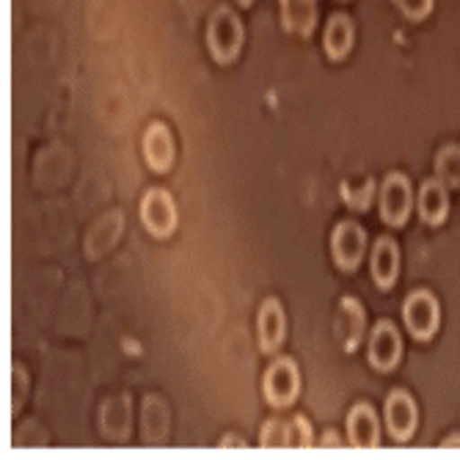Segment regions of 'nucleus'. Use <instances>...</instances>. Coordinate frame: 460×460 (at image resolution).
<instances>
[{
    "label": "nucleus",
    "instance_id": "obj_20",
    "mask_svg": "<svg viewBox=\"0 0 460 460\" xmlns=\"http://www.w3.org/2000/svg\"><path fill=\"white\" fill-rule=\"evenodd\" d=\"M314 444L312 438V428L304 416H296V420L289 422V447L292 449H309Z\"/></svg>",
    "mask_w": 460,
    "mask_h": 460
},
{
    "label": "nucleus",
    "instance_id": "obj_18",
    "mask_svg": "<svg viewBox=\"0 0 460 460\" xmlns=\"http://www.w3.org/2000/svg\"><path fill=\"white\" fill-rule=\"evenodd\" d=\"M436 177L447 188H460V146L449 144L436 155Z\"/></svg>",
    "mask_w": 460,
    "mask_h": 460
},
{
    "label": "nucleus",
    "instance_id": "obj_9",
    "mask_svg": "<svg viewBox=\"0 0 460 460\" xmlns=\"http://www.w3.org/2000/svg\"><path fill=\"white\" fill-rule=\"evenodd\" d=\"M144 157L152 165V172H169L174 163V141L165 124L155 121L149 124V130L144 133Z\"/></svg>",
    "mask_w": 460,
    "mask_h": 460
},
{
    "label": "nucleus",
    "instance_id": "obj_6",
    "mask_svg": "<svg viewBox=\"0 0 460 460\" xmlns=\"http://www.w3.org/2000/svg\"><path fill=\"white\" fill-rule=\"evenodd\" d=\"M331 248H333V262H337L342 270H356L364 260V248H367V234L358 224L345 221L333 229L331 237Z\"/></svg>",
    "mask_w": 460,
    "mask_h": 460
},
{
    "label": "nucleus",
    "instance_id": "obj_21",
    "mask_svg": "<svg viewBox=\"0 0 460 460\" xmlns=\"http://www.w3.org/2000/svg\"><path fill=\"white\" fill-rule=\"evenodd\" d=\"M433 4H436V0H394V6H397L408 20H413V22H420V20L430 17Z\"/></svg>",
    "mask_w": 460,
    "mask_h": 460
},
{
    "label": "nucleus",
    "instance_id": "obj_23",
    "mask_svg": "<svg viewBox=\"0 0 460 460\" xmlns=\"http://www.w3.org/2000/svg\"><path fill=\"white\" fill-rule=\"evenodd\" d=\"M320 447H340V438H333V436H325V438L320 441Z\"/></svg>",
    "mask_w": 460,
    "mask_h": 460
},
{
    "label": "nucleus",
    "instance_id": "obj_22",
    "mask_svg": "<svg viewBox=\"0 0 460 460\" xmlns=\"http://www.w3.org/2000/svg\"><path fill=\"white\" fill-rule=\"evenodd\" d=\"M25 386H28V378H25L22 367H14V402H12V408H14V411H20V405H22Z\"/></svg>",
    "mask_w": 460,
    "mask_h": 460
},
{
    "label": "nucleus",
    "instance_id": "obj_12",
    "mask_svg": "<svg viewBox=\"0 0 460 460\" xmlns=\"http://www.w3.org/2000/svg\"><path fill=\"white\" fill-rule=\"evenodd\" d=\"M333 331H337L342 348L348 353H353L356 345L364 337V309H361V304L356 298H342L340 312H337V325H333Z\"/></svg>",
    "mask_w": 460,
    "mask_h": 460
},
{
    "label": "nucleus",
    "instance_id": "obj_19",
    "mask_svg": "<svg viewBox=\"0 0 460 460\" xmlns=\"http://www.w3.org/2000/svg\"><path fill=\"white\" fill-rule=\"evenodd\" d=\"M260 444H262L265 449H284V447H289V425L281 422V420L265 422V425H262V438H260Z\"/></svg>",
    "mask_w": 460,
    "mask_h": 460
},
{
    "label": "nucleus",
    "instance_id": "obj_13",
    "mask_svg": "<svg viewBox=\"0 0 460 460\" xmlns=\"http://www.w3.org/2000/svg\"><path fill=\"white\" fill-rule=\"evenodd\" d=\"M447 213H449L447 185L438 177L422 182V188H420V216H422V221L430 226H438L447 221Z\"/></svg>",
    "mask_w": 460,
    "mask_h": 460
},
{
    "label": "nucleus",
    "instance_id": "obj_15",
    "mask_svg": "<svg viewBox=\"0 0 460 460\" xmlns=\"http://www.w3.org/2000/svg\"><path fill=\"white\" fill-rule=\"evenodd\" d=\"M284 309L276 298H268L260 309V345L265 353H276L284 342Z\"/></svg>",
    "mask_w": 460,
    "mask_h": 460
},
{
    "label": "nucleus",
    "instance_id": "obj_14",
    "mask_svg": "<svg viewBox=\"0 0 460 460\" xmlns=\"http://www.w3.org/2000/svg\"><path fill=\"white\" fill-rule=\"evenodd\" d=\"M281 25L296 36H312L317 25V0H281Z\"/></svg>",
    "mask_w": 460,
    "mask_h": 460
},
{
    "label": "nucleus",
    "instance_id": "obj_11",
    "mask_svg": "<svg viewBox=\"0 0 460 460\" xmlns=\"http://www.w3.org/2000/svg\"><path fill=\"white\" fill-rule=\"evenodd\" d=\"M400 273V251L392 237H381L372 248V279L381 289H392Z\"/></svg>",
    "mask_w": 460,
    "mask_h": 460
},
{
    "label": "nucleus",
    "instance_id": "obj_17",
    "mask_svg": "<svg viewBox=\"0 0 460 460\" xmlns=\"http://www.w3.org/2000/svg\"><path fill=\"white\" fill-rule=\"evenodd\" d=\"M372 196H375V180L369 174H364L361 180L358 177H350L342 182V199L348 207H353V210H369L372 204Z\"/></svg>",
    "mask_w": 460,
    "mask_h": 460
},
{
    "label": "nucleus",
    "instance_id": "obj_7",
    "mask_svg": "<svg viewBox=\"0 0 460 460\" xmlns=\"http://www.w3.org/2000/svg\"><path fill=\"white\" fill-rule=\"evenodd\" d=\"M400 356H402V342H400L397 328L389 320H381L369 333V361H372V367L381 369V372H392L400 364Z\"/></svg>",
    "mask_w": 460,
    "mask_h": 460
},
{
    "label": "nucleus",
    "instance_id": "obj_8",
    "mask_svg": "<svg viewBox=\"0 0 460 460\" xmlns=\"http://www.w3.org/2000/svg\"><path fill=\"white\" fill-rule=\"evenodd\" d=\"M416 420H420V416H416V405H413L411 394L392 392L386 400V428L397 444H405L413 436Z\"/></svg>",
    "mask_w": 460,
    "mask_h": 460
},
{
    "label": "nucleus",
    "instance_id": "obj_4",
    "mask_svg": "<svg viewBox=\"0 0 460 460\" xmlns=\"http://www.w3.org/2000/svg\"><path fill=\"white\" fill-rule=\"evenodd\" d=\"M411 207H413V190L408 177L389 174L381 185V218L389 226H402L411 216Z\"/></svg>",
    "mask_w": 460,
    "mask_h": 460
},
{
    "label": "nucleus",
    "instance_id": "obj_10",
    "mask_svg": "<svg viewBox=\"0 0 460 460\" xmlns=\"http://www.w3.org/2000/svg\"><path fill=\"white\" fill-rule=\"evenodd\" d=\"M348 433H350V444L356 449H375L381 444L378 416H375L372 405H367V402L353 405V411L348 416Z\"/></svg>",
    "mask_w": 460,
    "mask_h": 460
},
{
    "label": "nucleus",
    "instance_id": "obj_2",
    "mask_svg": "<svg viewBox=\"0 0 460 460\" xmlns=\"http://www.w3.org/2000/svg\"><path fill=\"white\" fill-rule=\"evenodd\" d=\"M438 301L433 298V292L428 289H416L408 296L405 306H402V317H405V325L411 331L413 340H430L433 333L438 331Z\"/></svg>",
    "mask_w": 460,
    "mask_h": 460
},
{
    "label": "nucleus",
    "instance_id": "obj_16",
    "mask_svg": "<svg viewBox=\"0 0 460 460\" xmlns=\"http://www.w3.org/2000/svg\"><path fill=\"white\" fill-rule=\"evenodd\" d=\"M353 36H356V31H353L350 17H345V14H333V17L328 20V25H325V36H323L325 53H328L333 61H342V58L350 53V48H353Z\"/></svg>",
    "mask_w": 460,
    "mask_h": 460
},
{
    "label": "nucleus",
    "instance_id": "obj_5",
    "mask_svg": "<svg viewBox=\"0 0 460 460\" xmlns=\"http://www.w3.org/2000/svg\"><path fill=\"white\" fill-rule=\"evenodd\" d=\"M141 221L155 237H169L177 226L174 199L165 190H157V188L146 190V196L141 201Z\"/></svg>",
    "mask_w": 460,
    "mask_h": 460
},
{
    "label": "nucleus",
    "instance_id": "obj_24",
    "mask_svg": "<svg viewBox=\"0 0 460 460\" xmlns=\"http://www.w3.org/2000/svg\"><path fill=\"white\" fill-rule=\"evenodd\" d=\"M237 4H240V6H251V4H254V0H237Z\"/></svg>",
    "mask_w": 460,
    "mask_h": 460
},
{
    "label": "nucleus",
    "instance_id": "obj_1",
    "mask_svg": "<svg viewBox=\"0 0 460 460\" xmlns=\"http://www.w3.org/2000/svg\"><path fill=\"white\" fill-rule=\"evenodd\" d=\"M207 48L218 64H232L243 48V22L232 9H218L207 25Z\"/></svg>",
    "mask_w": 460,
    "mask_h": 460
},
{
    "label": "nucleus",
    "instance_id": "obj_3",
    "mask_svg": "<svg viewBox=\"0 0 460 460\" xmlns=\"http://www.w3.org/2000/svg\"><path fill=\"white\" fill-rule=\"evenodd\" d=\"M301 375L292 358H276L265 372V400L276 408H287L298 400Z\"/></svg>",
    "mask_w": 460,
    "mask_h": 460
}]
</instances>
